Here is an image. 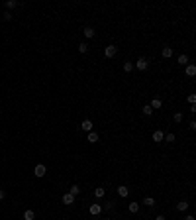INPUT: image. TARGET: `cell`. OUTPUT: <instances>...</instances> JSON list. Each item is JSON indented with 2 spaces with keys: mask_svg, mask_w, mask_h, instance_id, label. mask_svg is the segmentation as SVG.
I'll return each instance as SVG.
<instances>
[{
  "mask_svg": "<svg viewBox=\"0 0 196 220\" xmlns=\"http://www.w3.org/2000/svg\"><path fill=\"white\" fill-rule=\"evenodd\" d=\"M161 55H163V59H171V57H173V47H169V45H167V47H163Z\"/></svg>",
  "mask_w": 196,
  "mask_h": 220,
  "instance_id": "obj_10",
  "label": "cell"
},
{
  "mask_svg": "<svg viewBox=\"0 0 196 220\" xmlns=\"http://www.w3.org/2000/svg\"><path fill=\"white\" fill-rule=\"evenodd\" d=\"M188 202H186V201H181V202H177V210H178V212H184V210H188Z\"/></svg>",
  "mask_w": 196,
  "mask_h": 220,
  "instance_id": "obj_12",
  "label": "cell"
},
{
  "mask_svg": "<svg viewBox=\"0 0 196 220\" xmlns=\"http://www.w3.org/2000/svg\"><path fill=\"white\" fill-rule=\"evenodd\" d=\"M2 16H4V20H6V22H10V20H12V12H8V10L4 12Z\"/></svg>",
  "mask_w": 196,
  "mask_h": 220,
  "instance_id": "obj_27",
  "label": "cell"
},
{
  "mask_svg": "<svg viewBox=\"0 0 196 220\" xmlns=\"http://www.w3.org/2000/svg\"><path fill=\"white\" fill-rule=\"evenodd\" d=\"M149 106H151V108H155V110H159L161 106H163V100H161V98H153Z\"/></svg>",
  "mask_w": 196,
  "mask_h": 220,
  "instance_id": "obj_16",
  "label": "cell"
},
{
  "mask_svg": "<svg viewBox=\"0 0 196 220\" xmlns=\"http://www.w3.org/2000/svg\"><path fill=\"white\" fill-rule=\"evenodd\" d=\"M177 61L182 65V67H186V65H188V57H186L184 53H182V55H178V59H177Z\"/></svg>",
  "mask_w": 196,
  "mask_h": 220,
  "instance_id": "obj_20",
  "label": "cell"
},
{
  "mask_svg": "<svg viewBox=\"0 0 196 220\" xmlns=\"http://www.w3.org/2000/svg\"><path fill=\"white\" fill-rule=\"evenodd\" d=\"M45 173H47V167H45L43 163L35 165V169H33V175L35 177H45Z\"/></svg>",
  "mask_w": 196,
  "mask_h": 220,
  "instance_id": "obj_4",
  "label": "cell"
},
{
  "mask_svg": "<svg viewBox=\"0 0 196 220\" xmlns=\"http://www.w3.org/2000/svg\"><path fill=\"white\" fill-rule=\"evenodd\" d=\"M184 73H186V77H194V75H196V65L188 63V65L184 67Z\"/></svg>",
  "mask_w": 196,
  "mask_h": 220,
  "instance_id": "obj_6",
  "label": "cell"
},
{
  "mask_svg": "<svg viewBox=\"0 0 196 220\" xmlns=\"http://www.w3.org/2000/svg\"><path fill=\"white\" fill-rule=\"evenodd\" d=\"M104 220H112V218H104Z\"/></svg>",
  "mask_w": 196,
  "mask_h": 220,
  "instance_id": "obj_32",
  "label": "cell"
},
{
  "mask_svg": "<svg viewBox=\"0 0 196 220\" xmlns=\"http://www.w3.org/2000/svg\"><path fill=\"white\" fill-rule=\"evenodd\" d=\"M128 195H130V189H128L126 185H120L118 187V197H122V198H126Z\"/></svg>",
  "mask_w": 196,
  "mask_h": 220,
  "instance_id": "obj_7",
  "label": "cell"
},
{
  "mask_svg": "<svg viewBox=\"0 0 196 220\" xmlns=\"http://www.w3.org/2000/svg\"><path fill=\"white\" fill-rule=\"evenodd\" d=\"M77 47H78V53H86L88 51V43H86V41H81Z\"/></svg>",
  "mask_w": 196,
  "mask_h": 220,
  "instance_id": "obj_18",
  "label": "cell"
},
{
  "mask_svg": "<svg viewBox=\"0 0 196 220\" xmlns=\"http://www.w3.org/2000/svg\"><path fill=\"white\" fill-rule=\"evenodd\" d=\"M90 216H98L100 212H102V205H96V202H94V205H90Z\"/></svg>",
  "mask_w": 196,
  "mask_h": 220,
  "instance_id": "obj_5",
  "label": "cell"
},
{
  "mask_svg": "<svg viewBox=\"0 0 196 220\" xmlns=\"http://www.w3.org/2000/svg\"><path fill=\"white\" fill-rule=\"evenodd\" d=\"M128 212L137 214V212H139V205H137V202H130V205H128Z\"/></svg>",
  "mask_w": 196,
  "mask_h": 220,
  "instance_id": "obj_14",
  "label": "cell"
},
{
  "mask_svg": "<svg viewBox=\"0 0 196 220\" xmlns=\"http://www.w3.org/2000/svg\"><path fill=\"white\" fill-rule=\"evenodd\" d=\"M143 205H145V206H149V208H153L157 202H155V198H153V197H145V198H143Z\"/></svg>",
  "mask_w": 196,
  "mask_h": 220,
  "instance_id": "obj_17",
  "label": "cell"
},
{
  "mask_svg": "<svg viewBox=\"0 0 196 220\" xmlns=\"http://www.w3.org/2000/svg\"><path fill=\"white\" fill-rule=\"evenodd\" d=\"M4 197H6V193H4V191L0 189V201H4Z\"/></svg>",
  "mask_w": 196,
  "mask_h": 220,
  "instance_id": "obj_29",
  "label": "cell"
},
{
  "mask_svg": "<svg viewBox=\"0 0 196 220\" xmlns=\"http://www.w3.org/2000/svg\"><path fill=\"white\" fill-rule=\"evenodd\" d=\"M82 32H85V37H86V39H90V37H94V34H96V32H94V28H90V26H86V28H85Z\"/></svg>",
  "mask_w": 196,
  "mask_h": 220,
  "instance_id": "obj_15",
  "label": "cell"
},
{
  "mask_svg": "<svg viewBox=\"0 0 196 220\" xmlns=\"http://www.w3.org/2000/svg\"><path fill=\"white\" fill-rule=\"evenodd\" d=\"M184 220H194V216H192V214H186V218Z\"/></svg>",
  "mask_w": 196,
  "mask_h": 220,
  "instance_id": "obj_31",
  "label": "cell"
},
{
  "mask_svg": "<svg viewBox=\"0 0 196 220\" xmlns=\"http://www.w3.org/2000/svg\"><path fill=\"white\" fill-rule=\"evenodd\" d=\"M188 102H190V104H194V102H196V94H194V93L188 94Z\"/></svg>",
  "mask_w": 196,
  "mask_h": 220,
  "instance_id": "obj_28",
  "label": "cell"
},
{
  "mask_svg": "<svg viewBox=\"0 0 196 220\" xmlns=\"http://www.w3.org/2000/svg\"><path fill=\"white\" fill-rule=\"evenodd\" d=\"M61 201H63V205H75V197L71 193L63 195V197H61Z\"/></svg>",
  "mask_w": 196,
  "mask_h": 220,
  "instance_id": "obj_8",
  "label": "cell"
},
{
  "mask_svg": "<svg viewBox=\"0 0 196 220\" xmlns=\"http://www.w3.org/2000/svg\"><path fill=\"white\" fill-rule=\"evenodd\" d=\"M141 112H143L145 116H151V114H153V112H155V110H153V108H151V106H149V104H145L143 108H141Z\"/></svg>",
  "mask_w": 196,
  "mask_h": 220,
  "instance_id": "obj_22",
  "label": "cell"
},
{
  "mask_svg": "<svg viewBox=\"0 0 196 220\" xmlns=\"http://www.w3.org/2000/svg\"><path fill=\"white\" fill-rule=\"evenodd\" d=\"M116 53H118V47H116V45H106V47H104V57H106V59H114L116 57Z\"/></svg>",
  "mask_w": 196,
  "mask_h": 220,
  "instance_id": "obj_1",
  "label": "cell"
},
{
  "mask_svg": "<svg viewBox=\"0 0 196 220\" xmlns=\"http://www.w3.org/2000/svg\"><path fill=\"white\" fill-rule=\"evenodd\" d=\"M94 197H96V198L106 197V189H104V187H96V189H94Z\"/></svg>",
  "mask_w": 196,
  "mask_h": 220,
  "instance_id": "obj_13",
  "label": "cell"
},
{
  "mask_svg": "<svg viewBox=\"0 0 196 220\" xmlns=\"http://www.w3.org/2000/svg\"><path fill=\"white\" fill-rule=\"evenodd\" d=\"M165 140H167L169 144H173L174 140H177V136H174V134H167V136H165Z\"/></svg>",
  "mask_w": 196,
  "mask_h": 220,
  "instance_id": "obj_26",
  "label": "cell"
},
{
  "mask_svg": "<svg viewBox=\"0 0 196 220\" xmlns=\"http://www.w3.org/2000/svg\"><path fill=\"white\" fill-rule=\"evenodd\" d=\"M133 67H137V71H145V69L149 67V61L145 59V57H139V59H137V63L133 65Z\"/></svg>",
  "mask_w": 196,
  "mask_h": 220,
  "instance_id": "obj_3",
  "label": "cell"
},
{
  "mask_svg": "<svg viewBox=\"0 0 196 220\" xmlns=\"http://www.w3.org/2000/svg\"><path fill=\"white\" fill-rule=\"evenodd\" d=\"M33 218H35V212H33V210H30V208H28L26 212H24V220H33Z\"/></svg>",
  "mask_w": 196,
  "mask_h": 220,
  "instance_id": "obj_19",
  "label": "cell"
},
{
  "mask_svg": "<svg viewBox=\"0 0 196 220\" xmlns=\"http://www.w3.org/2000/svg\"><path fill=\"white\" fill-rule=\"evenodd\" d=\"M16 6H18V2H16V0H8V2H6V8H8V12H10L12 8H16Z\"/></svg>",
  "mask_w": 196,
  "mask_h": 220,
  "instance_id": "obj_25",
  "label": "cell"
},
{
  "mask_svg": "<svg viewBox=\"0 0 196 220\" xmlns=\"http://www.w3.org/2000/svg\"><path fill=\"white\" fill-rule=\"evenodd\" d=\"M86 142L96 144L98 142V134H96V132H88V134H86Z\"/></svg>",
  "mask_w": 196,
  "mask_h": 220,
  "instance_id": "obj_11",
  "label": "cell"
},
{
  "mask_svg": "<svg viewBox=\"0 0 196 220\" xmlns=\"http://www.w3.org/2000/svg\"><path fill=\"white\" fill-rule=\"evenodd\" d=\"M155 220H167V218L163 216V214H157V216H155Z\"/></svg>",
  "mask_w": 196,
  "mask_h": 220,
  "instance_id": "obj_30",
  "label": "cell"
},
{
  "mask_svg": "<svg viewBox=\"0 0 196 220\" xmlns=\"http://www.w3.org/2000/svg\"><path fill=\"white\" fill-rule=\"evenodd\" d=\"M124 71H126V73H131L133 71V63H131V61H126V63H124Z\"/></svg>",
  "mask_w": 196,
  "mask_h": 220,
  "instance_id": "obj_24",
  "label": "cell"
},
{
  "mask_svg": "<svg viewBox=\"0 0 196 220\" xmlns=\"http://www.w3.org/2000/svg\"><path fill=\"white\" fill-rule=\"evenodd\" d=\"M69 193L73 195V197H77V195L81 193V187H78V185H73V187H71V189H69Z\"/></svg>",
  "mask_w": 196,
  "mask_h": 220,
  "instance_id": "obj_23",
  "label": "cell"
},
{
  "mask_svg": "<svg viewBox=\"0 0 196 220\" xmlns=\"http://www.w3.org/2000/svg\"><path fill=\"white\" fill-rule=\"evenodd\" d=\"M92 128H94V124H92V120H90V118H86V120H82V122H81V130L86 132V134L92 132Z\"/></svg>",
  "mask_w": 196,
  "mask_h": 220,
  "instance_id": "obj_2",
  "label": "cell"
},
{
  "mask_svg": "<svg viewBox=\"0 0 196 220\" xmlns=\"http://www.w3.org/2000/svg\"><path fill=\"white\" fill-rule=\"evenodd\" d=\"M182 118H184V114H182V112H174V114H173V120H174L177 124H181Z\"/></svg>",
  "mask_w": 196,
  "mask_h": 220,
  "instance_id": "obj_21",
  "label": "cell"
},
{
  "mask_svg": "<svg viewBox=\"0 0 196 220\" xmlns=\"http://www.w3.org/2000/svg\"><path fill=\"white\" fill-rule=\"evenodd\" d=\"M163 140H165V134L161 130H155V132H153V142L159 144V142H163Z\"/></svg>",
  "mask_w": 196,
  "mask_h": 220,
  "instance_id": "obj_9",
  "label": "cell"
}]
</instances>
